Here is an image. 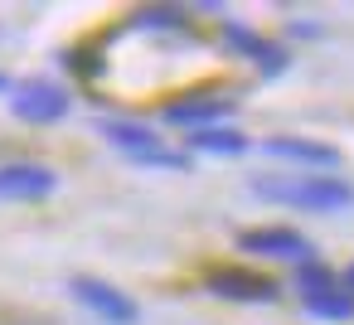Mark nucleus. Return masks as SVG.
<instances>
[{
    "label": "nucleus",
    "instance_id": "obj_6",
    "mask_svg": "<svg viewBox=\"0 0 354 325\" xmlns=\"http://www.w3.org/2000/svg\"><path fill=\"white\" fill-rule=\"evenodd\" d=\"M59 175L39 160H15V165H0V199H44L54 194Z\"/></svg>",
    "mask_w": 354,
    "mask_h": 325
},
{
    "label": "nucleus",
    "instance_id": "obj_3",
    "mask_svg": "<svg viewBox=\"0 0 354 325\" xmlns=\"http://www.w3.org/2000/svg\"><path fill=\"white\" fill-rule=\"evenodd\" d=\"M10 112L20 122H35V127H49V122H64L68 117V93L59 83H44V78H30L20 88H10Z\"/></svg>",
    "mask_w": 354,
    "mask_h": 325
},
{
    "label": "nucleus",
    "instance_id": "obj_2",
    "mask_svg": "<svg viewBox=\"0 0 354 325\" xmlns=\"http://www.w3.org/2000/svg\"><path fill=\"white\" fill-rule=\"evenodd\" d=\"M68 291H73V301H83L93 315H102L107 325H136L141 320V306L122 291V286H112V281H97V277H73L68 281Z\"/></svg>",
    "mask_w": 354,
    "mask_h": 325
},
{
    "label": "nucleus",
    "instance_id": "obj_7",
    "mask_svg": "<svg viewBox=\"0 0 354 325\" xmlns=\"http://www.w3.org/2000/svg\"><path fill=\"white\" fill-rule=\"evenodd\" d=\"M262 151H267V156H277V160L310 165L315 175H330V170L339 165V151H335V146H325V141H306V136H267V141H262Z\"/></svg>",
    "mask_w": 354,
    "mask_h": 325
},
{
    "label": "nucleus",
    "instance_id": "obj_10",
    "mask_svg": "<svg viewBox=\"0 0 354 325\" xmlns=\"http://www.w3.org/2000/svg\"><path fill=\"white\" fill-rule=\"evenodd\" d=\"M189 151L194 156H243L248 136L238 127H204V131H189Z\"/></svg>",
    "mask_w": 354,
    "mask_h": 325
},
{
    "label": "nucleus",
    "instance_id": "obj_4",
    "mask_svg": "<svg viewBox=\"0 0 354 325\" xmlns=\"http://www.w3.org/2000/svg\"><path fill=\"white\" fill-rule=\"evenodd\" d=\"M238 248L243 252H252V257H277V262H310V238H301L296 228H277V223H267V228H243L238 233Z\"/></svg>",
    "mask_w": 354,
    "mask_h": 325
},
{
    "label": "nucleus",
    "instance_id": "obj_9",
    "mask_svg": "<svg viewBox=\"0 0 354 325\" xmlns=\"http://www.w3.org/2000/svg\"><path fill=\"white\" fill-rule=\"evenodd\" d=\"M209 291L214 296H228V301H272L277 296V281L252 277V272H214L209 277Z\"/></svg>",
    "mask_w": 354,
    "mask_h": 325
},
{
    "label": "nucleus",
    "instance_id": "obj_14",
    "mask_svg": "<svg viewBox=\"0 0 354 325\" xmlns=\"http://www.w3.org/2000/svg\"><path fill=\"white\" fill-rule=\"evenodd\" d=\"M344 286H349V296H354V262H349V272H344Z\"/></svg>",
    "mask_w": 354,
    "mask_h": 325
},
{
    "label": "nucleus",
    "instance_id": "obj_11",
    "mask_svg": "<svg viewBox=\"0 0 354 325\" xmlns=\"http://www.w3.org/2000/svg\"><path fill=\"white\" fill-rule=\"evenodd\" d=\"M301 306H306V315H315V320H349V315H354V296L339 291V286H330V291H320V296H301Z\"/></svg>",
    "mask_w": 354,
    "mask_h": 325
},
{
    "label": "nucleus",
    "instance_id": "obj_1",
    "mask_svg": "<svg viewBox=\"0 0 354 325\" xmlns=\"http://www.w3.org/2000/svg\"><path fill=\"white\" fill-rule=\"evenodd\" d=\"M252 194L267 199V204H281V209H306V214H344L354 204V185L349 180L315 175V170H301V175H257Z\"/></svg>",
    "mask_w": 354,
    "mask_h": 325
},
{
    "label": "nucleus",
    "instance_id": "obj_15",
    "mask_svg": "<svg viewBox=\"0 0 354 325\" xmlns=\"http://www.w3.org/2000/svg\"><path fill=\"white\" fill-rule=\"evenodd\" d=\"M0 93H10V78H6V73H0Z\"/></svg>",
    "mask_w": 354,
    "mask_h": 325
},
{
    "label": "nucleus",
    "instance_id": "obj_13",
    "mask_svg": "<svg viewBox=\"0 0 354 325\" xmlns=\"http://www.w3.org/2000/svg\"><path fill=\"white\" fill-rule=\"evenodd\" d=\"M136 165H146V170H189V151H170V146H156V151L136 156Z\"/></svg>",
    "mask_w": 354,
    "mask_h": 325
},
{
    "label": "nucleus",
    "instance_id": "obj_5",
    "mask_svg": "<svg viewBox=\"0 0 354 325\" xmlns=\"http://www.w3.org/2000/svg\"><path fill=\"white\" fill-rule=\"evenodd\" d=\"M160 117H165L170 127L204 131V127H228V117H233V102H228V98H204V93H194V98L165 102V107H160Z\"/></svg>",
    "mask_w": 354,
    "mask_h": 325
},
{
    "label": "nucleus",
    "instance_id": "obj_12",
    "mask_svg": "<svg viewBox=\"0 0 354 325\" xmlns=\"http://www.w3.org/2000/svg\"><path fill=\"white\" fill-rule=\"evenodd\" d=\"M296 286H301V296H320V291L335 286V277H330V267H320V262H301V267H296Z\"/></svg>",
    "mask_w": 354,
    "mask_h": 325
},
{
    "label": "nucleus",
    "instance_id": "obj_8",
    "mask_svg": "<svg viewBox=\"0 0 354 325\" xmlns=\"http://www.w3.org/2000/svg\"><path fill=\"white\" fill-rule=\"evenodd\" d=\"M97 136H102L107 146H117L127 160H136V156H146V151L160 146V131H151V127H141V122H122V117H102V122H97Z\"/></svg>",
    "mask_w": 354,
    "mask_h": 325
}]
</instances>
